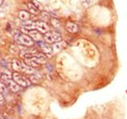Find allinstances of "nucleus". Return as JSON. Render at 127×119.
Wrapping results in <instances>:
<instances>
[{
    "label": "nucleus",
    "instance_id": "nucleus-1",
    "mask_svg": "<svg viewBox=\"0 0 127 119\" xmlns=\"http://www.w3.org/2000/svg\"><path fill=\"white\" fill-rule=\"evenodd\" d=\"M1 80L8 87V89L14 93L20 91L21 89V86L18 83H16L15 80L13 79V73H11L6 68H5V70H4V68H2V70H1Z\"/></svg>",
    "mask_w": 127,
    "mask_h": 119
},
{
    "label": "nucleus",
    "instance_id": "nucleus-2",
    "mask_svg": "<svg viewBox=\"0 0 127 119\" xmlns=\"http://www.w3.org/2000/svg\"><path fill=\"white\" fill-rule=\"evenodd\" d=\"M12 67L14 70H16L17 72H23V73H27V74L31 75L35 73V69L28 65L25 61H21V60H13L12 62Z\"/></svg>",
    "mask_w": 127,
    "mask_h": 119
},
{
    "label": "nucleus",
    "instance_id": "nucleus-3",
    "mask_svg": "<svg viewBox=\"0 0 127 119\" xmlns=\"http://www.w3.org/2000/svg\"><path fill=\"white\" fill-rule=\"evenodd\" d=\"M45 61H46V57H45L43 54H41V53H36V54H35L33 57H32V58H30V59H25V62H26L28 65L33 67V68H34L35 66H38V65L44 63Z\"/></svg>",
    "mask_w": 127,
    "mask_h": 119
},
{
    "label": "nucleus",
    "instance_id": "nucleus-4",
    "mask_svg": "<svg viewBox=\"0 0 127 119\" xmlns=\"http://www.w3.org/2000/svg\"><path fill=\"white\" fill-rule=\"evenodd\" d=\"M14 40L18 44H21L23 46H32L33 45V40L32 37L30 35L20 32V31H16V33L14 34Z\"/></svg>",
    "mask_w": 127,
    "mask_h": 119
},
{
    "label": "nucleus",
    "instance_id": "nucleus-5",
    "mask_svg": "<svg viewBox=\"0 0 127 119\" xmlns=\"http://www.w3.org/2000/svg\"><path fill=\"white\" fill-rule=\"evenodd\" d=\"M13 79L21 87H29L32 84V80L29 77L23 75L20 72H17V71L13 73Z\"/></svg>",
    "mask_w": 127,
    "mask_h": 119
},
{
    "label": "nucleus",
    "instance_id": "nucleus-6",
    "mask_svg": "<svg viewBox=\"0 0 127 119\" xmlns=\"http://www.w3.org/2000/svg\"><path fill=\"white\" fill-rule=\"evenodd\" d=\"M44 40L49 43V44H54L58 41H61V35L60 33L52 30V31H48L46 33H44Z\"/></svg>",
    "mask_w": 127,
    "mask_h": 119
},
{
    "label": "nucleus",
    "instance_id": "nucleus-7",
    "mask_svg": "<svg viewBox=\"0 0 127 119\" xmlns=\"http://www.w3.org/2000/svg\"><path fill=\"white\" fill-rule=\"evenodd\" d=\"M38 46L42 49V51L47 54V55H51L53 52H54V49H53V46L51 44H49L47 42H43V41H40V42H37Z\"/></svg>",
    "mask_w": 127,
    "mask_h": 119
},
{
    "label": "nucleus",
    "instance_id": "nucleus-8",
    "mask_svg": "<svg viewBox=\"0 0 127 119\" xmlns=\"http://www.w3.org/2000/svg\"><path fill=\"white\" fill-rule=\"evenodd\" d=\"M28 33H29V35L32 38V40L36 41V43L37 42H40V41H42V39H44V36L41 34V32L36 30H30V31H28Z\"/></svg>",
    "mask_w": 127,
    "mask_h": 119
},
{
    "label": "nucleus",
    "instance_id": "nucleus-9",
    "mask_svg": "<svg viewBox=\"0 0 127 119\" xmlns=\"http://www.w3.org/2000/svg\"><path fill=\"white\" fill-rule=\"evenodd\" d=\"M35 30L40 31V32L46 33L49 31V27L44 22H35Z\"/></svg>",
    "mask_w": 127,
    "mask_h": 119
},
{
    "label": "nucleus",
    "instance_id": "nucleus-10",
    "mask_svg": "<svg viewBox=\"0 0 127 119\" xmlns=\"http://www.w3.org/2000/svg\"><path fill=\"white\" fill-rule=\"evenodd\" d=\"M22 29L27 30L28 31L30 30H33V29H35V22L32 21H27V22H22Z\"/></svg>",
    "mask_w": 127,
    "mask_h": 119
},
{
    "label": "nucleus",
    "instance_id": "nucleus-11",
    "mask_svg": "<svg viewBox=\"0 0 127 119\" xmlns=\"http://www.w3.org/2000/svg\"><path fill=\"white\" fill-rule=\"evenodd\" d=\"M65 30H67L68 32H70V33H75V32L78 31V27H77L76 24L71 23V22H68L66 24V26H65Z\"/></svg>",
    "mask_w": 127,
    "mask_h": 119
},
{
    "label": "nucleus",
    "instance_id": "nucleus-12",
    "mask_svg": "<svg viewBox=\"0 0 127 119\" xmlns=\"http://www.w3.org/2000/svg\"><path fill=\"white\" fill-rule=\"evenodd\" d=\"M19 19L22 21V22H27V21H30V19H31V15H30V13L29 12H27V11H20L19 12Z\"/></svg>",
    "mask_w": 127,
    "mask_h": 119
},
{
    "label": "nucleus",
    "instance_id": "nucleus-13",
    "mask_svg": "<svg viewBox=\"0 0 127 119\" xmlns=\"http://www.w3.org/2000/svg\"><path fill=\"white\" fill-rule=\"evenodd\" d=\"M28 7H29V10L32 14H34V15H37L39 14V9L38 7H36L35 4H32V3H29L28 4Z\"/></svg>",
    "mask_w": 127,
    "mask_h": 119
},
{
    "label": "nucleus",
    "instance_id": "nucleus-14",
    "mask_svg": "<svg viewBox=\"0 0 127 119\" xmlns=\"http://www.w3.org/2000/svg\"><path fill=\"white\" fill-rule=\"evenodd\" d=\"M52 46H53V49H54L55 52H59V51H61L64 47V41L61 40V41H58V42L52 44Z\"/></svg>",
    "mask_w": 127,
    "mask_h": 119
},
{
    "label": "nucleus",
    "instance_id": "nucleus-15",
    "mask_svg": "<svg viewBox=\"0 0 127 119\" xmlns=\"http://www.w3.org/2000/svg\"><path fill=\"white\" fill-rule=\"evenodd\" d=\"M24 49L22 48V47H20V46H18V45H11L10 46V52L11 53H14V54H21V52L23 51Z\"/></svg>",
    "mask_w": 127,
    "mask_h": 119
},
{
    "label": "nucleus",
    "instance_id": "nucleus-16",
    "mask_svg": "<svg viewBox=\"0 0 127 119\" xmlns=\"http://www.w3.org/2000/svg\"><path fill=\"white\" fill-rule=\"evenodd\" d=\"M30 79L32 80V82H33V83H39L41 81V76L38 74L37 72H35L33 74L30 75Z\"/></svg>",
    "mask_w": 127,
    "mask_h": 119
},
{
    "label": "nucleus",
    "instance_id": "nucleus-17",
    "mask_svg": "<svg viewBox=\"0 0 127 119\" xmlns=\"http://www.w3.org/2000/svg\"><path fill=\"white\" fill-rule=\"evenodd\" d=\"M82 5L86 8L93 5V0H82Z\"/></svg>",
    "mask_w": 127,
    "mask_h": 119
},
{
    "label": "nucleus",
    "instance_id": "nucleus-18",
    "mask_svg": "<svg viewBox=\"0 0 127 119\" xmlns=\"http://www.w3.org/2000/svg\"><path fill=\"white\" fill-rule=\"evenodd\" d=\"M1 67L2 68H6L7 69V67H8V64H7V62H6V60H4L3 58H1Z\"/></svg>",
    "mask_w": 127,
    "mask_h": 119
},
{
    "label": "nucleus",
    "instance_id": "nucleus-19",
    "mask_svg": "<svg viewBox=\"0 0 127 119\" xmlns=\"http://www.w3.org/2000/svg\"><path fill=\"white\" fill-rule=\"evenodd\" d=\"M0 99H1V105H3V104H4V95H2V94H1Z\"/></svg>",
    "mask_w": 127,
    "mask_h": 119
},
{
    "label": "nucleus",
    "instance_id": "nucleus-20",
    "mask_svg": "<svg viewBox=\"0 0 127 119\" xmlns=\"http://www.w3.org/2000/svg\"><path fill=\"white\" fill-rule=\"evenodd\" d=\"M3 3H4V0H1V5H3Z\"/></svg>",
    "mask_w": 127,
    "mask_h": 119
}]
</instances>
